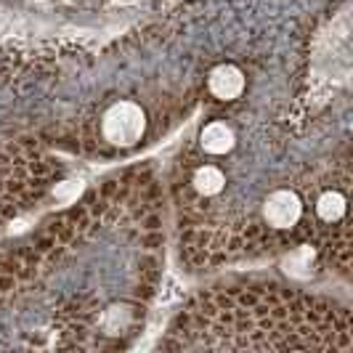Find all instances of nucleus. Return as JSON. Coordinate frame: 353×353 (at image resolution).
I'll list each match as a JSON object with an SVG mask.
<instances>
[{"label":"nucleus","instance_id":"nucleus-1","mask_svg":"<svg viewBox=\"0 0 353 353\" xmlns=\"http://www.w3.org/2000/svg\"><path fill=\"white\" fill-rule=\"evenodd\" d=\"M101 133L112 146H136L146 133V112L136 101H114L101 117Z\"/></svg>","mask_w":353,"mask_h":353},{"label":"nucleus","instance_id":"nucleus-2","mask_svg":"<svg viewBox=\"0 0 353 353\" xmlns=\"http://www.w3.org/2000/svg\"><path fill=\"white\" fill-rule=\"evenodd\" d=\"M303 215V202L301 196L290 189H279L274 194H268L263 205V218L268 226L274 229H292Z\"/></svg>","mask_w":353,"mask_h":353},{"label":"nucleus","instance_id":"nucleus-3","mask_svg":"<svg viewBox=\"0 0 353 353\" xmlns=\"http://www.w3.org/2000/svg\"><path fill=\"white\" fill-rule=\"evenodd\" d=\"M208 88L221 101H234L245 90V72L236 64H218L208 77Z\"/></svg>","mask_w":353,"mask_h":353},{"label":"nucleus","instance_id":"nucleus-4","mask_svg":"<svg viewBox=\"0 0 353 353\" xmlns=\"http://www.w3.org/2000/svg\"><path fill=\"white\" fill-rule=\"evenodd\" d=\"M199 143H202V149H205L208 154H226V152L234 149L236 136H234V128H231V125L215 120V123L202 128V133H199Z\"/></svg>","mask_w":353,"mask_h":353},{"label":"nucleus","instance_id":"nucleus-5","mask_svg":"<svg viewBox=\"0 0 353 353\" xmlns=\"http://www.w3.org/2000/svg\"><path fill=\"white\" fill-rule=\"evenodd\" d=\"M192 183H194V189L202 196H215L226 189V176H223V170L215 168V165H202V168L194 170Z\"/></svg>","mask_w":353,"mask_h":353},{"label":"nucleus","instance_id":"nucleus-6","mask_svg":"<svg viewBox=\"0 0 353 353\" xmlns=\"http://www.w3.org/2000/svg\"><path fill=\"white\" fill-rule=\"evenodd\" d=\"M345 210H348V199L337 189H330L316 199V215L327 223H337L345 215Z\"/></svg>","mask_w":353,"mask_h":353},{"label":"nucleus","instance_id":"nucleus-7","mask_svg":"<svg viewBox=\"0 0 353 353\" xmlns=\"http://www.w3.org/2000/svg\"><path fill=\"white\" fill-rule=\"evenodd\" d=\"M284 271L290 276H298V279H305L314 274V265H316V252L311 248H298L292 250L287 258H284Z\"/></svg>","mask_w":353,"mask_h":353}]
</instances>
